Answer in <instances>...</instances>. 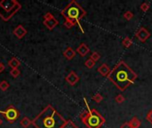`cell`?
<instances>
[{
  "instance_id": "6da1fadb",
  "label": "cell",
  "mask_w": 152,
  "mask_h": 128,
  "mask_svg": "<svg viewBox=\"0 0 152 128\" xmlns=\"http://www.w3.org/2000/svg\"><path fill=\"white\" fill-rule=\"evenodd\" d=\"M108 78L120 91H125L129 86L134 83L137 74L125 61H120L110 71Z\"/></svg>"
},
{
  "instance_id": "7a4b0ae2",
  "label": "cell",
  "mask_w": 152,
  "mask_h": 128,
  "mask_svg": "<svg viewBox=\"0 0 152 128\" xmlns=\"http://www.w3.org/2000/svg\"><path fill=\"white\" fill-rule=\"evenodd\" d=\"M66 120L51 105L45 107L32 121L36 128H62Z\"/></svg>"
},
{
  "instance_id": "3957f363",
  "label": "cell",
  "mask_w": 152,
  "mask_h": 128,
  "mask_svg": "<svg viewBox=\"0 0 152 128\" xmlns=\"http://www.w3.org/2000/svg\"><path fill=\"white\" fill-rule=\"evenodd\" d=\"M61 14L63 17H65L66 20H69L71 22H73L75 25L77 24L79 26V29H81V31L84 33V29L80 24V20L86 14V11L83 9V7L78 4L76 1H71L62 11H61Z\"/></svg>"
},
{
  "instance_id": "277c9868",
  "label": "cell",
  "mask_w": 152,
  "mask_h": 128,
  "mask_svg": "<svg viewBox=\"0 0 152 128\" xmlns=\"http://www.w3.org/2000/svg\"><path fill=\"white\" fill-rule=\"evenodd\" d=\"M20 4L15 0H2L0 1V17L7 21L20 9Z\"/></svg>"
},
{
  "instance_id": "5b68a950",
  "label": "cell",
  "mask_w": 152,
  "mask_h": 128,
  "mask_svg": "<svg viewBox=\"0 0 152 128\" xmlns=\"http://www.w3.org/2000/svg\"><path fill=\"white\" fill-rule=\"evenodd\" d=\"M87 111L89 112V117L84 122V124L88 128H100L104 123H105V118L96 110H91L87 101L86 98H84Z\"/></svg>"
},
{
  "instance_id": "8992f818",
  "label": "cell",
  "mask_w": 152,
  "mask_h": 128,
  "mask_svg": "<svg viewBox=\"0 0 152 128\" xmlns=\"http://www.w3.org/2000/svg\"><path fill=\"white\" fill-rule=\"evenodd\" d=\"M0 114H2L9 123H13L20 116L19 111L13 106H9L5 110H0Z\"/></svg>"
},
{
  "instance_id": "52a82bcc",
  "label": "cell",
  "mask_w": 152,
  "mask_h": 128,
  "mask_svg": "<svg viewBox=\"0 0 152 128\" xmlns=\"http://www.w3.org/2000/svg\"><path fill=\"white\" fill-rule=\"evenodd\" d=\"M136 37L141 41V42H145L150 37H151V33L148 31V29H146L145 28H141L135 34Z\"/></svg>"
},
{
  "instance_id": "ba28073f",
  "label": "cell",
  "mask_w": 152,
  "mask_h": 128,
  "mask_svg": "<svg viewBox=\"0 0 152 128\" xmlns=\"http://www.w3.org/2000/svg\"><path fill=\"white\" fill-rule=\"evenodd\" d=\"M66 81L70 86H74V85H76L79 81V77L74 71H70L69 74L66 77Z\"/></svg>"
},
{
  "instance_id": "9c48e42d",
  "label": "cell",
  "mask_w": 152,
  "mask_h": 128,
  "mask_svg": "<svg viewBox=\"0 0 152 128\" xmlns=\"http://www.w3.org/2000/svg\"><path fill=\"white\" fill-rule=\"evenodd\" d=\"M13 34H14L19 39H20V38H22V37L27 34V30L25 29V28H24L22 25H19V26H17V27L14 29Z\"/></svg>"
},
{
  "instance_id": "30bf717a",
  "label": "cell",
  "mask_w": 152,
  "mask_h": 128,
  "mask_svg": "<svg viewBox=\"0 0 152 128\" xmlns=\"http://www.w3.org/2000/svg\"><path fill=\"white\" fill-rule=\"evenodd\" d=\"M77 52L81 55V56H86L89 52H90V48L85 44V43H82L77 49Z\"/></svg>"
},
{
  "instance_id": "8fae6325",
  "label": "cell",
  "mask_w": 152,
  "mask_h": 128,
  "mask_svg": "<svg viewBox=\"0 0 152 128\" xmlns=\"http://www.w3.org/2000/svg\"><path fill=\"white\" fill-rule=\"evenodd\" d=\"M110 68L106 64V63H103L102 65H101L99 68H98V72L101 74V75H102V76H104V77H108L109 76V74L110 73Z\"/></svg>"
},
{
  "instance_id": "7c38bea8",
  "label": "cell",
  "mask_w": 152,
  "mask_h": 128,
  "mask_svg": "<svg viewBox=\"0 0 152 128\" xmlns=\"http://www.w3.org/2000/svg\"><path fill=\"white\" fill-rule=\"evenodd\" d=\"M58 20L54 18V17H53L52 19H50V20H45L44 21V24H45V26L47 28V29H53L54 27H56L57 25H58Z\"/></svg>"
},
{
  "instance_id": "4fadbf2b",
  "label": "cell",
  "mask_w": 152,
  "mask_h": 128,
  "mask_svg": "<svg viewBox=\"0 0 152 128\" xmlns=\"http://www.w3.org/2000/svg\"><path fill=\"white\" fill-rule=\"evenodd\" d=\"M63 55L65 56L66 59H68V60H72V59L76 56V52H75L71 47H68V48H66V50L63 52Z\"/></svg>"
},
{
  "instance_id": "5bb4252c",
  "label": "cell",
  "mask_w": 152,
  "mask_h": 128,
  "mask_svg": "<svg viewBox=\"0 0 152 128\" xmlns=\"http://www.w3.org/2000/svg\"><path fill=\"white\" fill-rule=\"evenodd\" d=\"M8 65H9V67L12 68V69H18V67L20 65V62L16 58H12L8 61Z\"/></svg>"
},
{
  "instance_id": "9a60e30c",
  "label": "cell",
  "mask_w": 152,
  "mask_h": 128,
  "mask_svg": "<svg viewBox=\"0 0 152 128\" xmlns=\"http://www.w3.org/2000/svg\"><path fill=\"white\" fill-rule=\"evenodd\" d=\"M129 124H130V126H131V128H140L141 125H142L141 121H140L136 117L133 118L131 119V121L129 122Z\"/></svg>"
},
{
  "instance_id": "2e32d148",
  "label": "cell",
  "mask_w": 152,
  "mask_h": 128,
  "mask_svg": "<svg viewBox=\"0 0 152 128\" xmlns=\"http://www.w3.org/2000/svg\"><path fill=\"white\" fill-rule=\"evenodd\" d=\"M30 125H32V121L29 119V118H23L21 120H20V126L24 128H28Z\"/></svg>"
},
{
  "instance_id": "e0dca14e",
  "label": "cell",
  "mask_w": 152,
  "mask_h": 128,
  "mask_svg": "<svg viewBox=\"0 0 152 128\" xmlns=\"http://www.w3.org/2000/svg\"><path fill=\"white\" fill-rule=\"evenodd\" d=\"M122 44H123V45H124L125 47H126V48H129V47H130V46L133 45V40H132L130 37H126V38H124V40H123Z\"/></svg>"
},
{
  "instance_id": "ac0fdd59",
  "label": "cell",
  "mask_w": 152,
  "mask_h": 128,
  "mask_svg": "<svg viewBox=\"0 0 152 128\" xmlns=\"http://www.w3.org/2000/svg\"><path fill=\"white\" fill-rule=\"evenodd\" d=\"M88 117H89V112H88L87 110H83V111L80 113V118H81V120L83 121V123L88 118Z\"/></svg>"
},
{
  "instance_id": "d6986e66",
  "label": "cell",
  "mask_w": 152,
  "mask_h": 128,
  "mask_svg": "<svg viewBox=\"0 0 152 128\" xmlns=\"http://www.w3.org/2000/svg\"><path fill=\"white\" fill-rule=\"evenodd\" d=\"M90 58H91L93 61H94L96 62V61H98L101 59V55H100V53H97V52H94V53L91 54Z\"/></svg>"
},
{
  "instance_id": "ffe728a7",
  "label": "cell",
  "mask_w": 152,
  "mask_h": 128,
  "mask_svg": "<svg viewBox=\"0 0 152 128\" xmlns=\"http://www.w3.org/2000/svg\"><path fill=\"white\" fill-rule=\"evenodd\" d=\"M8 88H9V83L7 81L4 80L0 83V89L2 91H6Z\"/></svg>"
},
{
  "instance_id": "44dd1931",
  "label": "cell",
  "mask_w": 152,
  "mask_h": 128,
  "mask_svg": "<svg viewBox=\"0 0 152 128\" xmlns=\"http://www.w3.org/2000/svg\"><path fill=\"white\" fill-rule=\"evenodd\" d=\"M85 65H86L88 69H92V68H94V65H95V61H93V60L90 58V59H88V60L86 61Z\"/></svg>"
},
{
  "instance_id": "7402d4cb",
  "label": "cell",
  "mask_w": 152,
  "mask_h": 128,
  "mask_svg": "<svg viewBox=\"0 0 152 128\" xmlns=\"http://www.w3.org/2000/svg\"><path fill=\"white\" fill-rule=\"evenodd\" d=\"M93 100L95 102H97V103H100L102 100H103V97L102 96V94H96L95 95H94L93 96Z\"/></svg>"
},
{
  "instance_id": "603a6c76",
  "label": "cell",
  "mask_w": 152,
  "mask_h": 128,
  "mask_svg": "<svg viewBox=\"0 0 152 128\" xmlns=\"http://www.w3.org/2000/svg\"><path fill=\"white\" fill-rule=\"evenodd\" d=\"M62 128H78L71 120H68V121H66V123H65V125L63 126V127Z\"/></svg>"
},
{
  "instance_id": "cb8c5ba5",
  "label": "cell",
  "mask_w": 152,
  "mask_h": 128,
  "mask_svg": "<svg viewBox=\"0 0 152 128\" xmlns=\"http://www.w3.org/2000/svg\"><path fill=\"white\" fill-rule=\"evenodd\" d=\"M124 18L127 20H130L131 19L134 18V13L131 12V11H126L125 13H124Z\"/></svg>"
},
{
  "instance_id": "d4e9b609",
  "label": "cell",
  "mask_w": 152,
  "mask_h": 128,
  "mask_svg": "<svg viewBox=\"0 0 152 128\" xmlns=\"http://www.w3.org/2000/svg\"><path fill=\"white\" fill-rule=\"evenodd\" d=\"M20 71L18 69H12L10 71L11 76H12V77H13V78H18V77H19V75H20Z\"/></svg>"
},
{
  "instance_id": "484cf974",
  "label": "cell",
  "mask_w": 152,
  "mask_h": 128,
  "mask_svg": "<svg viewBox=\"0 0 152 128\" xmlns=\"http://www.w3.org/2000/svg\"><path fill=\"white\" fill-rule=\"evenodd\" d=\"M141 9H142V12H146L149 9H150V4H148V3H142V4H141Z\"/></svg>"
},
{
  "instance_id": "4316f807",
  "label": "cell",
  "mask_w": 152,
  "mask_h": 128,
  "mask_svg": "<svg viewBox=\"0 0 152 128\" xmlns=\"http://www.w3.org/2000/svg\"><path fill=\"white\" fill-rule=\"evenodd\" d=\"M115 100H116V102H117L118 103H123V102H125L126 99H125V97H124L122 94H118V95L116 96Z\"/></svg>"
},
{
  "instance_id": "83f0119b",
  "label": "cell",
  "mask_w": 152,
  "mask_h": 128,
  "mask_svg": "<svg viewBox=\"0 0 152 128\" xmlns=\"http://www.w3.org/2000/svg\"><path fill=\"white\" fill-rule=\"evenodd\" d=\"M64 26H65L67 29H70V28H72L73 26H75V24H74L73 22L69 21V20H66V21L64 22Z\"/></svg>"
},
{
  "instance_id": "f1b7e54d",
  "label": "cell",
  "mask_w": 152,
  "mask_h": 128,
  "mask_svg": "<svg viewBox=\"0 0 152 128\" xmlns=\"http://www.w3.org/2000/svg\"><path fill=\"white\" fill-rule=\"evenodd\" d=\"M146 119L152 124V110L149 111V113L147 114V117H146Z\"/></svg>"
},
{
  "instance_id": "f546056e",
  "label": "cell",
  "mask_w": 152,
  "mask_h": 128,
  "mask_svg": "<svg viewBox=\"0 0 152 128\" xmlns=\"http://www.w3.org/2000/svg\"><path fill=\"white\" fill-rule=\"evenodd\" d=\"M53 16V14L51 13V12H46L45 14V16H44V19H45V20H50V19H52Z\"/></svg>"
},
{
  "instance_id": "4dcf8cb0",
  "label": "cell",
  "mask_w": 152,
  "mask_h": 128,
  "mask_svg": "<svg viewBox=\"0 0 152 128\" xmlns=\"http://www.w3.org/2000/svg\"><path fill=\"white\" fill-rule=\"evenodd\" d=\"M120 128H131V126H130V124L127 122V123H124V124L121 126V127Z\"/></svg>"
},
{
  "instance_id": "1f68e13d",
  "label": "cell",
  "mask_w": 152,
  "mask_h": 128,
  "mask_svg": "<svg viewBox=\"0 0 152 128\" xmlns=\"http://www.w3.org/2000/svg\"><path fill=\"white\" fill-rule=\"evenodd\" d=\"M4 65L3 63H0V73L4 71Z\"/></svg>"
},
{
  "instance_id": "d6a6232c",
  "label": "cell",
  "mask_w": 152,
  "mask_h": 128,
  "mask_svg": "<svg viewBox=\"0 0 152 128\" xmlns=\"http://www.w3.org/2000/svg\"><path fill=\"white\" fill-rule=\"evenodd\" d=\"M2 122H3V121H2V119H1V118H0V126H1V125H2Z\"/></svg>"
}]
</instances>
